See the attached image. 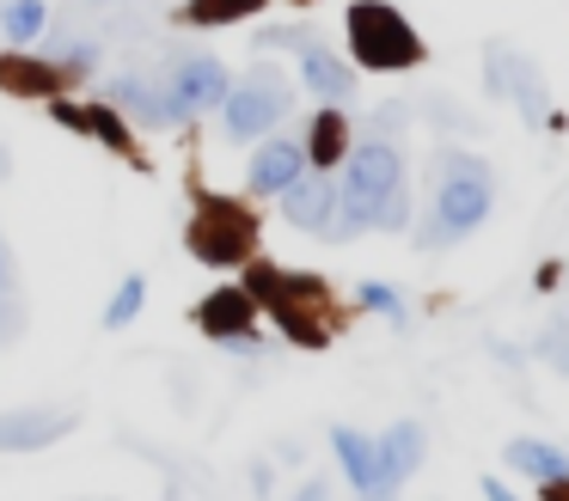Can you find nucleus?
<instances>
[{"instance_id":"nucleus-32","label":"nucleus","mask_w":569,"mask_h":501,"mask_svg":"<svg viewBox=\"0 0 569 501\" xmlns=\"http://www.w3.org/2000/svg\"><path fill=\"white\" fill-rule=\"evenodd\" d=\"M539 501H569V477H551V483H539Z\"/></svg>"},{"instance_id":"nucleus-6","label":"nucleus","mask_w":569,"mask_h":501,"mask_svg":"<svg viewBox=\"0 0 569 501\" xmlns=\"http://www.w3.org/2000/svg\"><path fill=\"white\" fill-rule=\"evenodd\" d=\"M99 98L123 110L129 129L166 134V129H190V122H197L184 98H178L166 80H148V73H111V80H99Z\"/></svg>"},{"instance_id":"nucleus-37","label":"nucleus","mask_w":569,"mask_h":501,"mask_svg":"<svg viewBox=\"0 0 569 501\" xmlns=\"http://www.w3.org/2000/svg\"><path fill=\"white\" fill-rule=\"evenodd\" d=\"M80 7H99L104 12V7H123V0H80Z\"/></svg>"},{"instance_id":"nucleus-24","label":"nucleus","mask_w":569,"mask_h":501,"mask_svg":"<svg viewBox=\"0 0 569 501\" xmlns=\"http://www.w3.org/2000/svg\"><path fill=\"white\" fill-rule=\"evenodd\" d=\"M307 43H319L312 24H263V31H251V49H258V56H300Z\"/></svg>"},{"instance_id":"nucleus-8","label":"nucleus","mask_w":569,"mask_h":501,"mask_svg":"<svg viewBox=\"0 0 569 501\" xmlns=\"http://www.w3.org/2000/svg\"><path fill=\"white\" fill-rule=\"evenodd\" d=\"M331 452H337V464H343V483L356 489V501H398L405 495V483L380 464V447H373L368 428L337 422L331 428Z\"/></svg>"},{"instance_id":"nucleus-12","label":"nucleus","mask_w":569,"mask_h":501,"mask_svg":"<svg viewBox=\"0 0 569 501\" xmlns=\"http://www.w3.org/2000/svg\"><path fill=\"white\" fill-rule=\"evenodd\" d=\"M80 428L74 410H50V403H26V410H0V452H43Z\"/></svg>"},{"instance_id":"nucleus-2","label":"nucleus","mask_w":569,"mask_h":501,"mask_svg":"<svg viewBox=\"0 0 569 501\" xmlns=\"http://www.w3.org/2000/svg\"><path fill=\"white\" fill-rule=\"evenodd\" d=\"M343 43H349V56H356V68H368V73H410L429 56L417 24H410L392 0H349Z\"/></svg>"},{"instance_id":"nucleus-16","label":"nucleus","mask_w":569,"mask_h":501,"mask_svg":"<svg viewBox=\"0 0 569 501\" xmlns=\"http://www.w3.org/2000/svg\"><path fill=\"white\" fill-rule=\"evenodd\" d=\"M502 464L520 471L527 483H551V477H569V452L557 440H539V434H520L502 447Z\"/></svg>"},{"instance_id":"nucleus-18","label":"nucleus","mask_w":569,"mask_h":501,"mask_svg":"<svg viewBox=\"0 0 569 501\" xmlns=\"http://www.w3.org/2000/svg\"><path fill=\"white\" fill-rule=\"evenodd\" d=\"M62 86H68V80H62V73H56L43 56H19V49H13V56H0V92H19V98H56Z\"/></svg>"},{"instance_id":"nucleus-5","label":"nucleus","mask_w":569,"mask_h":501,"mask_svg":"<svg viewBox=\"0 0 569 501\" xmlns=\"http://www.w3.org/2000/svg\"><path fill=\"white\" fill-rule=\"evenodd\" d=\"M483 86H490L496 104H515L527 129L551 122V92H545V73L532 56H520L515 43H483Z\"/></svg>"},{"instance_id":"nucleus-30","label":"nucleus","mask_w":569,"mask_h":501,"mask_svg":"<svg viewBox=\"0 0 569 501\" xmlns=\"http://www.w3.org/2000/svg\"><path fill=\"white\" fill-rule=\"evenodd\" d=\"M288 501H331V483H325V477H307V483H300Z\"/></svg>"},{"instance_id":"nucleus-17","label":"nucleus","mask_w":569,"mask_h":501,"mask_svg":"<svg viewBox=\"0 0 569 501\" xmlns=\"http://www.w3.org/2000/svg\"><path fill=\"white\" fill-rule=\"evenodd\" d=\"M300 141H307V166L337 171L356 134H349V122H343V110H337V104H319V117L307 122V134H300Z\"/></svg>"},{"instance_id":"nucleus-7","label":"nucleus","mask_w":569,"mask_h":501,"mask_svg":"<svg viewBox=\"0 0 569 501\" xmlns=\"http://www.w3.org/2000/svg\"><path fill=\"white\" fill-rule=\"evenodd\" d=\"M166 86L190 104V117H209V110H221V98L233 92V73H227V61L214 56V49L178 43L172 56H166Z\"/></svg>"},{"instance_id":"nucleus-13","label":"nucleus","mask_w":569,"mask_h":501,"mask_svg":"<svg viewBox=\"0 0 569 501\" xmlns=\"http://www.w3.org/2000/svg\"><path fill=\"white\" fill-rule=\"evenodd\" d=\"M50 104V117L62 122V129L87 134V141H104L117 147V153H136V134H129V117L117 104H104V98H92V104H68V98H43Z\"/></svg>"},{"instance_id":"nucleus-26","label":"nucleus","mask_w":569,"mask_h":501,"mask_svg":"<svg viewBox=\"0 0 569 501\" xmlns=\"http://www.w3.org/2000/svg\"><path fill=\"white\" fill-rule=\"evenodd\" d=\"M532 354L545 367H557V373H569V318H545L539 337H532Z\"/></svg>"},{"instance_id":"nucleus-14","label":"nucleus","mask_w":569,"mask_h":501,"mask_svg":"<svg viewBox=\"0 0 569 501\" xmlns=\"http://www.w3.org/2000/svg\"><path fill=\"white\" fill-rule=\"evenodd\" d=\"M197 324H202L209 342L239 337V330H258V300H251L246 281H227V288H214V293L197 300Z\"/></svg>"},{"instance_id":"nucleus-34","label":"nucleus","mask_w":569,"mask_h":501,"mask_svg":"<svg viewBox=\"0 0 569 501\" xmlns=\"http://www.w3.org/2000/svg\"><path fill=\"white\" fill-rule=\"evenodd\" d=\"M276 459H288V464H300V459H307V447H300V440H276Z\"/></svg>"},{"instance_id":"nucleus-33","label":"nucleus","mask_w":569,"mask_h":501,"mask_svg":"<svg viewBox=\"0 0 569 501\" xmlns=\"http://www.w3.org/2000/svg\"><path fill=\"white\" fill-rule=\"evenodd\" d=\"M251 489H258V495H270V489H276V477H270V464H251Z\"/></svg>"},{"instance_id":"nucleus-35","label":"nucleus","mask_w":569,"mask_h":501,"mask_svg":"<svg viewBox=\"0 0 569 501\" xmlns=\"http://www.w3.org/2000/svg\"><path fill=\"white\" fill-rule=\"evenodd\" d=\"M13 288V251H7V239H0V293Z\"/></svg>"},{"instance_id":"nucleus-3","label":"nucleus","mask_w":569,"mask_h":501,"mask_svg":"<svg viewBox=\"0 0 569 501\" xmlns=\"http://www.w3.org/2000/svg\"><path fill=\"white\" fill-rule=\"evenodd\" d=\"M300 104V80L282 68H270V61H258V68L246 73V80H233V92L221 98V141L246 147V141H263V134H276L288 117H295Z\"/></svg>"},{"instance_id":"nucleus-10","label":"nucleus","mask_w":569,"mask_h":501,"mask_svg":"<svg viewBox=\"0 0 569 501\" xmlns=\"http://www.w3.org/2000/svg\"><path fill=\"white\" fill-rule=\"evenodd\" d=\"M282 220L295 232H312V239H331V220H337V171H319V166H307L295 183H288L282 196Z\"/></svg>"},{"instance_id":"nucleus-4","label":"nucleus","mask_w":569,"mask_h":501,"mask_svg":"<svg viewBox=\"0 0 569 501\" xmlns=\"http://www.w3.org/2000/svg\"><path fill=\"white\" fill-rule=\"evenodd\" d=\"M184 251L209 269H246L258 251V214L239 196H197V214L184 227Z\"/></svg>"},{"instance_id":"nucleus-11","label":"nucleus","mask_w":569,"mask_h":501,"mask_svg":"<svg viewBox=\"0 0 569 501\" xmlns=\"http://www.w3.org/2000/svg\"><path fill=\"white\" fill-rule=\"evenodd\" d=\"M295 80H300V92L307 98H319V104H337V110H349L356 104V92H361V80H356V68H349L343 56H337L331 43H307L295 56Z\"/></svg>"},{"instance_id":"nucleus-29","label":"nucleus","mask_w":569,"mask_h":501,"mask_svg":"<svg viewBox=\"0 0 569 501\" xmlns=\"http://www.w3.org/2000/svg\"><path fill=\"white\" fill-rule=\"evenodd\" d=\"M483 501H527V495H515V483H502V477H483Z\"/></svg>"},{"instance_id":"nucleus-31","label":"nucleus","mask_w":569,"mask_h":501,"mask_svg":"<svg viewBox=\"0 0 569 501\" xmlns=\"http://www.w3.org/2000/svg\"><path fill=\"white\" fill-rule=\"evenodd\" d=\"M13 330H19V305L0 293V342H13Z\"/></svg>"},{"instance_id":"nucleus-36","label":"nucleus","mask_w":569,"mask_h":501,"mask_svg":"<svg viewBox=\"0 0 569 501\" xmlns=\"http://www.w3.org/2000/svg\"><path fill=\"white\" fill-rule=\"evenodd\" d=\"M7 171H13V153H7V147H0V178H7Z\"/></svg>"},{"instance_id":"nucleus-19","label":"nucleus","mask_w":569,"mask_h":501,"mask_svg":"<svg viewBox=\"0 0 569 501\" xmlns=\"http://www.w3.org/2000/svg\"><path fill=\"white\" fill-rule=\"evenodd\" d=\"M43 61H50L62 80H87V73H99V37H50V43H43Z\"/></svg>"},{"instance_id":"nucleus-23","label":"nucleus","mask_w":569,"mask_h":501,"mask_svg":"<svg viewBox=\"0 0 569 501\" xmlns=\"http://www.w3.org/2000/svg\"><path fill=\"white\" fill-rule=\"evenodd\" d=\"M141 305H148V275H123L117 293L104 300V330H129L141 318Z\"/></svg>"},{"instance_id":"nucleus-21","label":"nucleus","mask_w":569,"mask_h":501,"mask_svg":"<svg viewBox=\"0 0 569 501\" xmlns=\"http://www.w3.org/2000/svg\"><path fill=\"white\" fill-rule=\"evenodd\" d=\"M270 0H190L184 7V24L197 31H221V24H246L251 12H263Z\"/></svg>"},{"instance_id":"nucleus-20","label":"nucleus","mask_w":569,"mask_h":501,"mask_svg":"<svg viewBox=\"0 0 569 501\" xmlns=\"http://www.w3.org/2000/svg\"><path fill=\"white\" fill-rule=\"evenodd\" d=\"M43 31H50V7H43V0H7V7H0V37L13 49L38 43Z\"/></svg>"},{"instance_id":"nucleus-25","label":"nucleus","mask_w":569,"mask_h":501,"mask_svg":"<svg viewBox=\"0 0 569 501\" xmlns=\"http://www.w3.org/2000/svg\"><path fill=\"white\" fill-rule=\"evenodd\" d=\"M405 227H410V178L392 183V190L373 202V220H368V232H405Z\"/></svg>"},{"instance_id":"nucleus-22","label":"nucleus","mask_w":569,"mask_h":501,"mask_svg":"<svg viewBox=\"0 0 569 501\" xmlns=\"http://www.w3.org/2000/svg\"><path fill=\"white\" fill-rule=\"evenodd\" d=\"M356 305H361V312H373L380 324H392V330H410V305H405V293L386 288V281H356Z\"/></svg>"},{"instance_id":"nucleus-27","label":"nucleus","mask_w":569,"mask_h":501,"mask_svg":"<svg viewBox=\"0 0 569 501\" xmlns=\"http://www.w3.org/2000/svg\"><path fill=\"white\" fill-rule=\"evenodd\" d=\"M405 122H410V104H398V98H392V104H373L368 110V129H361V134H386V141H398Z\"/></svg>"},{"instance_id":"nucleus-15","label":"nucleus","mask_w":569,"mask_h":501,"mask_svg":"<svg viewBox=\"0 0 569 501\" xmlns=\"http://www.w3.org/2000/svg\"><path fill=\"white\" fill-rule=\"evenodd\" d=\"M373 447H380V464L398 477V483H410V477L422 471V459H429V428L422 422H392L386 434H373Z\"/></svg>"},{"instance_id":"nucleus-9","label":"nucleus","mask_w":569,"mask_h":501,"mask_svg":"<svg viewBox=\"0 0 569 501\" xmlns=\"http://www.w3.org/2000/svg\"><path fill=\"white\" fill-rule=\"evenodd\" d=\"M300 171H307V141H300V134H263V141H251L246 190L258 196V202H276Z\"/></svg>"},{"instance_id":"nucleus-28","label":"nucleus","mask_w":569,"mask_h":501,"mask_svg":"<svg viewBox=\"0 0 569 501\" xmlns=\"http://www.w3.org/2000/svg\"><path fill=\"white\" fill-rule=\"evenodd\" d=\"M221 349L233 354V361H263V337H258V330H239V337H221Z\"/></svg>"},{"instance_id":"nucleus-1","label":"nucleus","mask_w":569,"mask_h":501,"mask_svg":"<svg viewBox=\"0 0 569 501\" xmlns=\"http://www.w3.org/2000/svg\"><path fill=\"white\" fill-rule=\"evenodd\" d=\"M496 208V166L471 147H441L435 153V196L429 220L417 232V251H453L490 220Z\"/></svg>"}]
</instances>
